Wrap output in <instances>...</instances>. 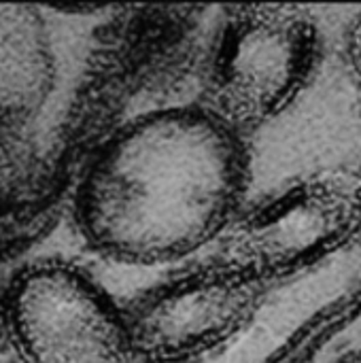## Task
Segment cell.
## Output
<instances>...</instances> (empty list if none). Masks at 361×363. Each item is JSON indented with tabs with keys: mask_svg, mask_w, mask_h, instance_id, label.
Returning a JSON list of instances; mask_svg holds the SVG:
<instances>
[{
	"mask_svg": "<svg viewBox=\"0 0 361 363\" xmlns=\"http://www.w3.org/2000/svg\"><path fill=\"white\" fill-rule=\"evenodd\" d=\"M247 138L204 106H168L117 128L83 170L74 228L96 255L130 266L177 264L217 245L245 208Z\"/></svg>",
	"mask_w": 361,
	"mask_h": 363,
	"instance_id": "1",
	"label": "cell"
},
{
	"mask_svg": "<svg viewBox=\"0 0 361 363\" xmlns=\"http://www.w3.org/2000/svg\"><path fill=\"white\" fill-rule=\"evenodd\" d=\"M319 57L321 28L311 9L232 6L206 57L198 104L247 138L300 98Z\"/></svg>",
	"mask_w": 361,
	"mask_h": 363,
	"instance_id": "2",
	"label": "cell"
},
{
	"mask_svg": "<svg viewBox=\"0 0 361 363\" xmlns=\"http://www.w3.org/2000/svg\"><path fill=\"white\" fill-rule=\"evenodd\" d=\"M361 236V174L319 172L245 206L215 245L219 262L270 289Z\"/></svg>",
	"mask_w": 361,
	"mask_h": 363,
	"instance_id": "3",
	"label": "cell"
},
{
	"mask_svg": "<svg viewBox=\"0 0 361 363\" xmlns=\"http://www.w3.org/2000/svg\"><path fill=\"white\" fill-rule=\"evenodd\" d=\"M345 60L353 83L361 91V13L351 21L345 34Z\"/></svg>",
	"mask_w": 361,
	"mask_h": 363,
	"instance_id": "7",
	"label": "cell"
},
{
	"mask_svg": "<svg viewBox=\"0 0 361 363\" xmlns=\"http://www.w3.org/2000/svg\"><path fill=\"white\" fill-rule=\"evenodd\" d=\"M4 328L19 363H138L126 308L64 259L38 262L13 279Z\"/></svg>",
	"mask_w": 361,
	"mask_h": 363,
	"instance_id": "4",
	"label": "cell"
},
{
	"mask_svg": "<svg viewBox=\"0 0 361 363\" xmlns=\"http://www.w3.org/2000/svg\"><path fill=\"white\" fill-rule=\"evenodd\" d=\"M268 287L215 255L138 294L126 319L138 363H198L234 342L257 317Z\"/></svg>",
	"mask_w": 361,
	"mask_h": 363,
	"instance_id": "5",
	"label": "cell"
},
{
	"mask_svg": "<svg viewBox=\"0 0 361 363\" xmlns=\"http://www.w3.org/2000/svg\"><path fill=\"white\" fill-rule=\"evenodd\" d=\"M55 81V55L43 17L32 6L0 4V128L38 115Z\"/></svg>",
	"mask_w": 361,
	"mask_h": 363,
	"instance_id": "6",
	"label": "cell"
}]
</instances>
